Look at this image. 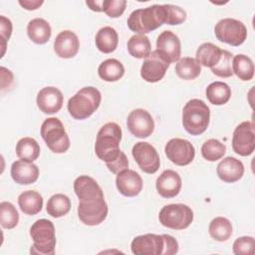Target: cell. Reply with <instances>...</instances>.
<instances>
[{"label":"cell","mask_w":255,"mask_h":255,"mask_svg":"<svg viewBox=\"0 0 255 255\" xmlns=\"http://www.w3.org/2000/svg\"><path fill=\"white\" fill-rule=\"evenodd\" d=\"M80 48V41L76 33L71 30L60 32L54 41V51L56 55L63 59L75 57Z\"/></svg>","instance_id":"d6986e66"},{"label":"cell","mask_w":255,"mask_h":255,"mask_svg":"<svg viewBox=\"0 0 255 255\" xmlns=\"http://www.w3.org/2000/svg\"><path fill=\"white\" fill-rule=\"evenodd\" d=\"M210 121V110L208 106L199 99L188 101L182 110V126L191 135L203 133Z\"/></svg>","instance_id":"277c9868"},{"label":"cell","mask_w":255,"mask_h":255,"mask_svg":"<svg viewBox=\"0 0 255 255\" xmlns=\"http://www.w3.org/2000/svg\"><path fill=\"white\" fill-rule=\"evenodd\" d=\"M205 95L212 105L222 106L229 101L231 97V89L226 83L216 81L207 86Z\"/></svg>","instance_id":"f1b7e54d"},{"label":"cell","mask_w":255,"mask_h":255,"mask_svg":"<svg viewBox=\"0 0 255 255\" xmlns=\"http://www.w3.org/2000/svg\"><path fill=\"white\" fill-rule=\"evenodd\" d=\"M95 43L100 52L104 54H110L114 52L118 47V32L111 26H105L97 32L95 37Z\"/></svg>","instance_id":"d4e9b609"},{"label":"cell","mask_w":255,"mask_h":255,"mask_svg":"<svg viewBox=\"0 0 255 255\" xmlns=\"http://www.w3.org/2000/svg\"><path fill=\"white\" fill-rule=\"evenodd\" d=\"M128 51L133 58L145 59L151 52V45L148 37L142 34L131 36L128 41Z\"/></svg>","instance_id":"1f68e13d"},{"label":"cell","mask_w":255,"mask_h":255,"mask_svg":"<svg viewBox=\"0 0 255 255\" xmlns=\"http://www.w3.org/2000/svg\"><path fill=\"white\" fill-rule=\"evenodd\" d=\"M130 249L135 255H163V236L153 233L136 236L131 241Z\"/></svg>","instance_id":"9a60e30c"},{"label":"cell","mask_w":255,"mask_h":255,"mask_svg":"<svg viewBox=\"0 0 255 255\" xmlns=\"http://www.w3.org/2000/svg\"><path fill=\"white\" fill-rule=\"evenodd\" d=\"M21 211L27 215H36L42 210L43 197L35 190H26L18 196Z\"/></svg>","instance_id":"484cf974"},{"label":"cell","mask_w":255,"mask_h":255,"mask_svg":"<svg viewBox=\"0 0 255 255\" xmlns=\"http://www.w3.org/2000/svg\"><path fill=\"white\" fill-rule=\"evenodd\" d=\"M108 204L105 200V196L80 201L78 205V216L80 220L89 226H96L101 224L108 215Z\"/></svg>","instance_id":"9c48e42d"},{"label":"cell","mask_w":255,"mask_h":255,"mask_svg":"<svg viewBox=\"0 0 255 255\" xmlns=\"http://www.w3.org/2000/svg\"><path fill=\"white\" fill-rule=\"evenodd\" d=\"M222 50L212 44V43H203L201 44L197 51H196V60L200 64V66L204 67H209L210 69L214 67L220 60Z\"/></svg>","instance_id":"83f0119b"},{"label":"cell","mask_w":255,"mask_h":255,"mask_svg":"<svg viewBox=\"0 0 255 255\" xmlns=\"http://www.w3.org/2000/svg\"><path fill=\"white\" fill-rule=\"evenodd\" d=\"M12 34V22L5 16L0 17V37H1V57L4 56L6 51V45Z\"/></svg>","instance_id":"b9f144b4"},{"label":"cell","mask_w":255,"mask_h":255,"mask_svg":"<svg viewBox=\"0 0 255 255\" xmlns=\"http://www.w3.org/2000/svg\"><path fill=\"white\" fill-rule=\"evenodd\" d=\"M44 3L43 0H19V4L26 10L32 11L38 9Z\"/></svg>","instance_id":"bcb514c9"},{"label":"cell","mask_w":255,"mask_h":255,"mask_svg":"<svg viewBox=\"0 0 255 255\" xmlns=\"http://www.w3.org/2000/svg\"><path fill=\"white\" fill-rule=\"evenodd\" d=\"M167 158L174 164L184 166L189 164L195 156V148L192 143L184 138H171L164 147Z\"/></svg>","instance_id":"7c38bea8"},{"label":"cell","mask_w":255,"mask_h":255,"mask_svg":"<svg viewBox=\"0 0 255 255\" xmlns=\"http://www.w3.org/2000/svg\"><path fill=\"white\" fill-rule=\"evenodd\" d=\"M36 102L41 112L47 115H53L62 109L64 96L56 87H45L39 91Z\"/></svg>","instance_id":"ac0fdd59"},{"label":"cell","mask_w":255,"mask_h":255,"mask_svg":"<svg viewBox=\"0 0 255 255\" xmlns=\"http://www.w3.org/2000/svg\"><path fill=\"white\" fill-rule=\"evenodd\" d=\"M99 77L106 82H117L125 74L124 65L117 59H107L98 68Z\"/></svg>","instance_id":"4316f807"},{"label":"cell","mask_w":255,"mask_h":255,"mask_svg":"<svg viewBox=\"0 0 255 255\" xmlns=\"http://www.w3.org/2000/svg\"><path fill=\"white\" fill-rule=\"evenodd\" d=\"M165 13V23L168 25H179L186 19V12L179 6L163 4Z\"/></svg>","instance_id":"f35d334b"},{"label":"cell","mask_w":255,"mask_h":255,"mask_svg":"<svg viewBox=\"0 0 255 255\" xmlns=\"http://www.w3.org/2000/svg\"><path fill=\"white\" fill-rule=\"evenodd\" d=\"M41 136L55 153H64L70 147V138L64 125L57 118L46 119L41 126Z\"/></svg>","instance_id":"8992f818"},{"label":"cell","mask_w":255,"mask_h":255,"mask_svg":"<svg viewBox=\"0 0 255 255\" xmlns=\"http://www.w3.org/2000/svg\"><path fill=\"white\" fill-rule=\"evenodd\" d=\"M0 73H1V89L4 90L6 88H9L14 79L13 73L5 67L0 68Z\"/></svg>","instance_id":"f6af8a7d"},{"label":"cell","mask_w":255,"mask_h":255,"mask_svg":"<svg viewBox=\"0 0 255 255\" xmlns=\"http://www.w3.org/2000/svg\"><path fill=\"white\" fill-rule=\"evenodd\" d=\"M232 72L242 81H250L254 77V64L250 57L238 54L232 59Z\"/></svg>","instance_id":"d6a6232c"},{"label":"cell","mask_w":255,"mask_h":255,"mask_svg":"<svg viewBox=\"0 0 255 255\" xmlns=\"http://www.w3.org/2000/svg\"><path fill=\"white\" fill-rule=\"evenodd\" d=\"M168 67L169 63L154 50L144 59L140 68V76L145 82L156 83L165 76Z\"/></svg>","instance_id":"4fadbf2b"},{"label":"cell","mask_w":255,"mask_h":255,"mask_svg":"<svg viewBox=\"0 0 255 255\" xmlns=\"http://www.w3.org/2000/svg\"><path fill=\"white\" fill-rule=\"evenodd\" d=\"M235 255H252L254 253V238L251 236H242L237 238L232 246Z\"/></svg>","instance_id":"ab89813d"},{"label":"cell","mask_w":255,"mask_h":255,"mask_svg":"<svg viewBox=\"0 0 255 255\" xmlns=\"http://www.w3.org/2000/svg\"><path fill=\"white\" fill-rule=\"evenodd\" d=\"M101 92L92 86L84 87L68 101V112L75 120H85L91 117L100 107Z\"/></svg>","instance_id":"3957f363"},{"label":"cell","mask_w":255,"mask_h":255,"mask_svg":"<svg viewBox=\"0 0 255 255\" xmlns=\"http://www.w3.org/2000/svg\"><path fill=\"white\" fill-rule=\"evenodd\" d=\"M116 185L121 194L127 197H133L139 194L143 182L141 176L136 171L126 168L118 173Z\"/></svg>","instance_id":"e0dca14e"},{"label":"cell","mask_w":255,"mask_h":255,"mask_svg":"<svg viewBox=\"0 0 255 255\" xmlns=\"http://www.w3.org/2000/svg\"><path fill=\"white\" fill-rule=\"evenodd\" d=\"M30 236L33 240L30 252L40 255H53L56 247L55 226L48 219H38L30 228Z\"/></svg>","instance_id":"5b68a950"},{"label":"cell","mask_w":255,"mask_h":255,"mask_svg":"<svg viewBox=\"0 0 255 255\" xmlns=\"http://www.w3.org/2000/svg\"><path fill=\"white\" fill-rule=\"evenodd\" d=\"M19 222V213L16 207L9 201L0 203V224L5 229H12Z\"/></svg>","instance_id":"8d00e7d4"},{"label":"cell","mask_w":255,"mask_h":255,"mask_svg":"<svg viewBox=\"0 0 255 255\" xmlns=\"http://www.w3.org/2000/svg\"><path fill=\"white\" fill-rule=\"evenodd\" d=\"M226 152V146L216 138H209L201 146V154L208 161L220 159Z\"/></svg>","instance_id":"d590c367"},{"label":"cell","mask_w":255,"mask_h":255,"mask_svg":"<svg viewBox=\"0 0 255 255\" xmlns=\"http://www.w3.org/2000/svg\"><path fill=\"white\" fill-rule=\"evenodd\" d=\"M74 190L80 201L93 200L104 196V192L98 182L88 175H80L75 179Z\"/></svg>","instance_id":"603a6c76"},{"label":"cell","mask_w":255,"mask_h":255,"mask_svg":"<svg viewBox=\"0 0 255 255\" xmlns=\"http://www.w3.org/2000/svg\"><path fill=\"white\" fill-rule=\"evenodd\" d=\"M158 219L164 227L174 230H182L187 228L193 221V211L186 204H167L160 209Z\"/></svg>","instance_id":"52a82bcc"},{"label":"cell","mask_w":255,"mask_h":255,"mask_svg":"<svg viewBox=\"0 0 255 255\" xmlns=\"http://www.w3.org/2000/svg\"><path fill=\"white\" fill-rule=\"evenodd\" d=\"M164 239L163 255H172L178 251V243L174 237L168 234H162Z\"/></svg>","instance_id":"ee69618b"},{"label":"cell","mask_w":255,"mask_h":255,"mask_svg":"<svg viewBox=\"0 0 255 255\" xmlns=\"http://www.w3.org/2000/svg\"><path fill=\"white\" fill-rule=\"evenodd\" d=\"M208 232L214 240L224 242L232 235V224L227 218L218 216L213 218L209 223Z\"/></svg>","instance_id":"836d02e7"},{"label":"cell","mask_w":255,"mask_h":255,"mask_svg":"<svg viewBox=\"0 0 255 255\" xmlns=\"http://www.w3.org/2000/svg\"><path fill=\"white\" fill-rule=\"evenodd\" d=\"M27 35L35 44H46L52 35L50 24L43 18H34L27 25Z\"/></svg>","instance_id":"cb8c5ba5"},{"label":"cell","mask_w":255,"mask_h":255,"mask_svg":"<svg viewBox=\"0 0 255 255\" xmlns=\"http://www.w3.org/2000/svg\"><path fill=\"white\" fill-rule=\"evenodd\" d=\"M122 134L121 127L114 122L105 124L98 131L95 152L106 164L115 161L121 154L120 142L122 140Z\"/></svg>","instance_id":"6da1fadb"},{"label":"cell","mask_w":255,"mask_h":255,"mask_svg":"<svg viewBox=\"0 0 255 255\" xmlns=\"http://www.w3.org/2000/svg\"><path fill=\"white\" fill-rule=\"evenodd\" d=\"M128 26L132 32L146 34L165 23V13L163 5L154 4L145 8L132 11L128 18Z\"/></svg>","instance_id":"7a4b0ae2"},{"label":"cell","mask_w":255,"mask_h":255,"mask_svg":"<svg viewBox=\"0 0 255 255\" xmlns=\"http://www.w3.org/2000/svg\"><path fill=\"white\" fill-rule=\"evenodd\" d=\"M232 54L227 50H222L219 62L211 68V72L220 78H230L233 76L232 72Z\"/></svg>","instance_id":"74e56055"},{"label":"cell","mask_w":255,"mask_h":255,"mask_svg":"<svg viewBox=\"0 0 255 255\" xmlns=\"http://www.w3.org/2000/svg\"><path fill=\"white\" fill-rule=\"evenodd\" d=\"M175 73L182 80H194L200 75L201 66L196 59L183 57L177 61L175 65Z\"/></svg>","instance_id":"f546056e"},{"label":"cell","mask_w":255,"mask_h":255,"mask_svg":"<svg viewBox=\"0 0 255 255\" xmlns=\"http://www.w3.org/2000/svg\"><path fill=\"white\" fill-rule=\"evenodd\" d=\"M156 51L170 64L180 59V40L173 32L166 30L159 34L156 39Z\"/></svg>","instance_id":"2e32d148"},{"label":"cell","mask_w":255,"mask_h":255,"mask_svg":"<svg viewBox=\"0 0 255 255\" xmlns=\"http://www.w3.org/2000/svg\"><path fill=\"white\" fill-rule=\"evenodd\" d=\"M126 0H104L103 11L111 18L120 17L126 10Z\"/></svg>","instance_id":"60d3db41"},{"label":"cell","mask_w":255,"mask_h":255,"mask_svg":"<svg viewBox=\"0 0 255 255\" xmlns=\"http://www.w3.org/2000/svg\"><path fill=\"white\" fill-rule=\"evenodd\" d=\"M216 172L222 181L233 183L243 176L244 165L239 159L233 156H226L218 163Z\"/></svg>","instance_id":"7402d4cb"},{"label":"cell","mask_w":255,"mask_h":255,"mask_svg":"<svg viewBox=\"0 0 255 255\" xmlns=\"http://www.w3.org/2000/svg\"><path fill=\"white\" fill-rule=\"evenodd\" d=\"M107 167L109 168L110 171H112L113 173H116V174H118L120 171L128 168V157L125 154V152L122 151L121 154L119 155V157L115 161L107 164Z\"/></svg>","instance_id":"7bdbcfd3"},{"label":"cell","mask_w":255,"mask_h":255,"mask_svg":"<svg viewBox=\"0 0 255 255\" xmlns=\"http://www.w3.org/2000/svg\"><path fill=\"white\" fill-rule=\"evenodd\" d=\"M214 34L220 42L231 46H239L247 38V28L237 19L223 18L215 25Z\"/></svg>","instance_id":"ba28073f"},{"label":"cell","mask_w":255,"mask_h":255,"mask_svg":"<svg viewBox=\"0 0 255 255\" xmlns=\"http://www.w3.org/2000/svg\"><path fill=\"white\" fill-rule=\"evenodd\" d=\"M103 2H104V0H102V1H97V0L96 1H86V4L93 11L102 12L103 11Z\"/></svg>","instance_id":"7dc6e473"},{"label":"cell","mask_w":255,"mask_h":255,"mask_svg":"<svg viewBox=\"0 0 255 255\" xmlns=\"http://www.w3.org/2000/svg\"><path fill=\"white\" fill-rule=\"evenodd\" d=\"M128 130L136 137L145 138L154 129V122L151 115L143 109L132 110L127 119Z\"/></svg>","instance_id":"5bb4252c"},{"label":"cell","mask_w":255,"mask_h":255,"mask_svg":"<svg viewBox=\"0 0 255 255\" xmlns=\"http://www.w3.org/2000/svg\"><path fill=\"white\" fill-rule=\"evenodd\" d=\"M232 148L241 156H248L253 153L255 149V126L253 122H242L235 128L232 135Z\"/></svg>","instance_id":"30bf717a"},{"label":"cell","mask_w":255,"mask_h":255,"mask_svg":"<svg viewBox=\"0 0 255 255\" xmlns=\"http://www.w3.org/2000/svg\"><path fill=\"white\" fill-rule=\"evenodd\" d=\"M131 154L138 167L145 173H155L160 165L157 150L153 145L146 141L136 142L131 149Z\"/></svg>","instance_id":"8fae6325"},{"label":"cell","mask_w":255,"mask_h":255,"mask_svg":"<svg viewBox=\"0 0 255 255\" xmlns=\"http://www.w3.org/2000/svg\"><path fill=\"white\" fill-rule=\"evenodd\" d=\"M71 209L70 198L63 193H56L52 195L47 202L46 210L49 215L54 218H59L66 215Z\"/></svg>","instance_id":"e575fe53"},{"label":"cell","mask_w":255,"mask_h":255,"mask_svg":"<svg viewBox=\"0 0 255 255\" xmlns=\"http://www.w3.org/2000/svg\"><path fill=\"white\" fill-rule=\"evenodd\" d=\"M16 154L20 159L33 162L40 155V145L33 137H22L16 144Z\"/></svg>","instance_id":"4dcf8cb0"},{"label":"cell","mask_w":255,"mask_h":255,"mask_svg":"<svg viewBox=\"0 0 255 255\" xmlns=\"http://www.w3.org/2000/svg\"><path fill=\"white\" fill-rule=\"evenodd\" d=\"M182 181L180 175L172 169L163 170L155 182L158 194L164 198L175 197L179 193Z\"/></svg>","instance_id":"ffe728a7"},{"label":"cell","mask_w":255,"mask_h":255,"mask_svg":"<svg viewBox=\"0 0 255 255\" xmlns=\"http://www.w3.org/2000/svg\"><path fill=\"white\" fill-rule=\"evenodd\" d=\"M11 176L12 179L22 185H28L37 181L39 177L38 166L29 161L23 159L16 160L11 165Z\"/></svg>","instance_id":"44dd1931"}]
</instances>
